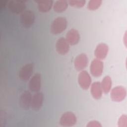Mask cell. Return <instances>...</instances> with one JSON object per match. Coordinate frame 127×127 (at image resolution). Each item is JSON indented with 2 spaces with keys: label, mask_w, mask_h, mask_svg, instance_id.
I'll return each instance as SVG.
<instances>
[{
  "label": "cell",
  "mask_w": 127,
  "mask_h": 127,
  "mask_svg": "<svg viewBox=\"0 0 127 127\" xmlns=\"http://www.w3.org/2000/svg\"><path fill=\"white\" fill-rule=\"evenodd\" d=\"M127 96V90L122 86H117L113 88L110 92V97L115 102L123 101Z\"/></svg>",
  "instance_id": "277c9868"
},
{
  "label": "cell",
  "mask_w": 127,
  "mask_h": 127,
  "mask_svg": "<svg viewBox=\"0 0 127 127\" xmlns=\"http://www.w3.org/2000/svg\"><path fill=\"white\" fill-rule=\"evenodd\" d=\"M102 3L101 0H90L88 2L87 8L90 10H95L99 8Z\"/></svg>",
  "instance_id": "ffe728a7"
},
{
  "label": "cell",
  "mask_w": 127,
  "mask_h": 127,
  "mask_svg": "<svg viewBox=\"0 0 127 127\" xmlns=\"http://www.w3.org/2000/svg\"><path fill=\"white\" fill-rule=\"evenodd\" d=\"M69 44L65 38L61 37L58 39L56 44L57 52L60 55H64L66 54L69 50Z\"/></svg>",
  "instance_id": "8fae6325"
},
{
  "label": "cell",
  "mask_w": 127,
  "mask_h": 127,
  "mask_svg": "<svg viewBox=\"0 0 127 127\" xmlns=\"http://www.w3.org/2000/svg\"><path fill=\"white\" fill-rule=\"evenodd\" d=\"M118 125L119 127H127V117L125 114L122 115L119 119Z\"/></svg>",
  "instance_id": "7402d4cb"
},
{
  "label": "cell",
  "mask_w": 127,
  "mask_h": 127,
  "mask_svg": "<svg viewBox=\"0 0 127 127\" xmlns=\"http://www.w3.org/2000/svg\"><path fill=\"white\" fill-rule=\"evenodd\" d=\"M35 2L37 3L39 11L43 13H46L49 11L53 5V0H36Z\"/></svg>",
  "instance_id": "e0dca14e"
},
{
  "label": "cell",
  "mask_w": 127,
  "mask_h": 127,
  "mask_svg": "<svg viewBox=\"0 0 127 127\" xmlns=\"http://www.w3.org/2000/svg\"><path fill=\"white\" fill-rule=\"evenodd\" d=\"M77 122V118L75 115L71 112H66L61 116L59 123L63 127H72Z\"/></svg>",
  "instance_id": "3957f363"
},
{
  "label": "cell",
  "mask_w": 127,
  "mask_h": 127,
  "mask_svg": "<svg viewBox=\"0 0 127 127\" xmlns=\"http://www.w3.org/2000/svg\"><path fill=\"white\" fill-rule=\"evenodd\" d=\"M8 1L7 0H1L0 2V6L1 8L4 7L6 5H7Z\"/></svg>",
  "instance_id": "cb8c5ba5"
},
{
  "label": "cell",
  "mask_w": 127,
  "mask_h": 127,
  "mask_svg": "<svg viewBox=\"0 0 127 127\" xmlns=\"http://www.w3.org/2000/svg\"><path fill=\"white\" fill-rule=\"evenodd\" d=\"M100 83L103 92L105 94L108 93L110 91L112 85L111 78L109 76H106L103 78Z\"/></svg>",
  "instance_id": "d6986e66"
},
{
  "label": "cell",
  "mask_w": 127,
  "mask_h": 127,
  "mask_svg": "<svg viewBox=\"0 0 127 127\" xmlns=\"http://www.w3.org/2000/svg\"><path fill=\"white\" fill-rule=\"evenodd\" d=\"M90 92L94 99L96 100L100 99L103 93L100 82L96 81L92 83L90 85Z\"/></svg>",
  "instance_id": "2e32d148"
},
{
  "label": "cell",
  "mask_w": 127,
  "mask_h": 127,
  "mask_svg": "<svg viewBox=\"0 0 127 127\" xmlns=\"http://www.w3.org/2000/svg\"><path fill=\"white\" fill-rule=\"evenodd\" d=\"M44 96L42 92H37L32 96L31 108L35 111H39L42 107L43 103Z\"/></svg>",
  "instance_id": "7c38bea8"
},
{
  "label": "cell",
  "mask_w": 127,
  "mask_h": 127,
  "mask_svg": "<svg viewBox=\"0 0 127 127\" xmlns=\"http://www.w3.org/2000/svg\"><path fill=\"white\" fill-rule=\"evenodd\" d=\"M78 83L80 87L84 89H88L91 84V78L88 72L86 70L81 71L78 75Z\"/></svg>",
  "instance_id": "52a82bcc"
},
{
  "label": "cell",
  "mask_w": 127,
  "mask_h": 127,
  "mask_svg": "<svg viewBox=\"0 0 127 127\" xmlns=\"http://www.w3.org/2000/svg\"><path fill=\"white\" fill-rule=\"evenodd\" d=\"M41 87V75L39 73L34 74L29 80V88L32 92H39Z\"/></svg>",
  "instance_id": "4fadbf2b"
},
{
  "label": "cell",
  "mask_w": 127,
  "mask_h": 127,
  "mask_svg": "<svg viewBox=\"0 0 127 127\" xmlns=\"http://www.w3.org/2000/svg\"><path fill=\"white\" fill-rule=\"evenodd\" d=\"M87 127H101V124L97 121H91L86 126Z\"/></svg>",
  "instance_id": "603a6c76"
},
{
  "label": "cell",
  "mask_w": 127,
  "mask_h": 127,
  "mask_svg": "<svg viewBox=\"0 0 127 127\" xmlns=\"http://www.w3.org/2000/svg\"><path fill=\"white\" fill-rule=\"evenodd\" d=\"M67 1L68 4L70 6L76 8L83 7L86 3L85 0H69Z\"/></svg>",
  "instance_id": "44dd1931"
},
{
  "label": "cell",
  "mask_w": 127,
  "mask_h": 127,
  "mask_svg": "<svg viewBox=\"0 0 127 127\" xmlns=\"http://www.w3.org/2000/svg\"><path fill=\"white\" fill-rule=\"evenodd\" d=\"M68 1L66 0H58L53 4V9L57 13L64 11L68 7Z\"/></svg>",
  "instance_id": "ac0fdd59"
},
{
  "label": "cell",
  "mask_w": 127,
  "mask_h": 127,
  "mask_svg": "<svg viewBox=\"0 0 127 127\" xmlns=\"http://www.w3.org/2000/svg\"><path fill=\"white\" fill-rule=\"evenodd\" d=\"M109 51V47L105 43H100L96 47L94 56L96 59L100 60H104L107 57Z\"/></svg>",
  "instance_id": "5bb4252c"
},
{
  "label": "cell",
  "mask_w": 127,
  "mask_h": 127,
  "mask_svg": "<svg viewBox=\"0 0 127 127\" xmlns=\"http://www.w3.org/2000/svg\"><path fill=\"white\" fill-rule=\"evenodd\" d=\"M34 69V64L28 63L23 65L20 68L18 76L21 80L26 82L31 78Z\"/></svg>",
  "instance_id": "8992f818"
},
{
  "label": "cell",
  "mask_w": 127,
  "mask_h": 127,
  "mask_svg": "<svg viewBox=\"0 0 127 127\" xmlns=\"http://www.w3.org/2000/svg\"><path fill=\"white\" fill-rule=\"evenodd\" d=\"M67 25L66 19L64 17L55 18L51 25V32L55 35L59 34L65 30Z\"/></svg>",
  "instance_id": "6da1fadb"
},
{
  "label": "cell",
  "mask_w": 127,
  "mask_h": 127,
  "mask_svg": "<svg viewBox=\"0 0 127 127\" xmlns=\"http://www.w3.org/2000/svg\"><path fill=\"white\" fill-rule=\"evenodd\" d=\"M35 18V14L33 11L31 10H26L21 13L20 20L23 27L29 28L33 24Z\"/></svg>",
  "instance_id": "5b68a950"
},
{
  "label": "cell",
  "mask_w": 127,
  "mask_h": 127,
  "mask_svg": "<svg viewBox=\"0 0 127 127\" xmlns=\"http://www.w3.org/2000/svg\"><path fill=\"white\" fill-rule=\"evenodd\" d=\"M88 58L84 53H81L76 57L74 60V66L77 71L83 70L88 65Z\"/></svg>",
  "instance_id": "9c48e42d"
},
{
  "label": "cell",
  "mask_w": 127,
  "mask_h": 127,
  "mask_svg": "<svg viewBox=\"0 0 127 127\" xmlns=\"http://www.w3.org/2000/svg\"><path fill=\"white\" fill-rule=\"evenodd\" d=\"M31 93L27 90H25L22 93L19 97V104L20 108L24 110H28L31 107L32 99Z\"/></svg>",
  "instance_id": "30bf717a"
},
{
  "label": "cell",
  "mask_w": 127,
  "mask_h": 127,
  "mask_svg": "<svg viewBox=\"0 0 127 127\" xmlns=\"http://www.w3.org/2000/svg\"><path fill=\"white\" fill-rule=\"evenodd\" d=\"M80 38V34L78 31L74 28L70 29L65 35V39L70 45H76L79 42Z\"/></svg>",
  "instance_id": "9a60e30c"
},
{
  "label": "cell",
  "mask_w": 127,
  "mask_h": 127,
  "mask_svg": "<svg viewBox=\"0 0 127 127\" xmlns=\"http://www.w3.org/2000/svg\"><path fill=\"white\" fill-rule=\"evenodd\" d=\"M26 0H12L8 1L7 7L8 9L13 13H22L26 8Z\"/></svg>",
  "instance_id": "7a4b0ae2"
},
{
  "label": "cell",
  "mask_w": 127,
  "mask_h": 127,
  "mask_svg": "<svg viewBox=\"0 0 127 127\" xmlns=\"http://www.w3.org/2000/svg\"><path fill=\"white\" fill-rule=\"evenodd\" d=\"M103 68L104 64L101 60L94 59L90 64V71L93 76L99 77L103 73Z\"/></svg>",
  "instance_id": "ba28073f"
}]
</instances>
